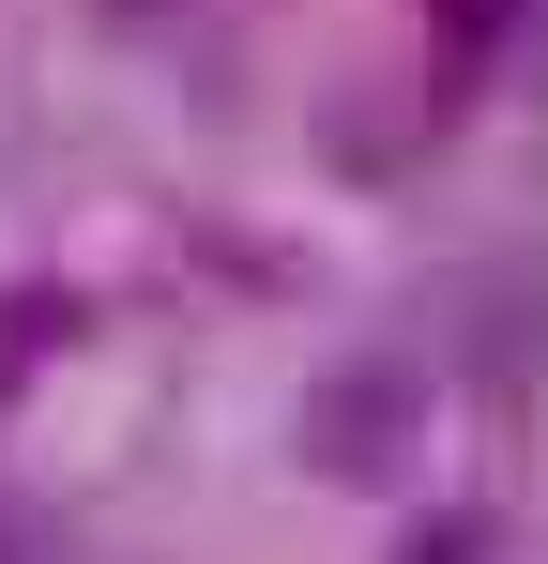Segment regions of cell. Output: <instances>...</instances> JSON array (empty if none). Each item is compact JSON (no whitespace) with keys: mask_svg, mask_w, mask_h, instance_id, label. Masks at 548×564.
I'll list each match as a JSON object with an SVG mask.
<instances>
[{"mask_svg":"<svg viewBox=\"0 0 548 564\" xmlns=\"http://www.w3.org/2000/svg\"><path fill=\"white\" fill-rule=\"evenodd\" d=\"M412 443H427V367H412V351H351V367H320V397H305V473L381 488Z\"/></svg>","mask_w":548,"mask_h":564,"instance_id":"obj_1","label":"cell"},{"mask_svg":"<svg viewBox=\"0 0 548 564\" xmlns=\"http://www.w3.org/2000/svg\"><path fill=\"white\" fill-rule=\"evenodd\" d=\"M396 564H503V519H487V503H427V519L396 534Z\"/></svg>","mask_w":548,"mask_h":564,"instance_id":"obj_2","label":"cell"},{"mask_svg":"<svg viewBox=\"0 0 548 564\" xmlns=\"http://www.w3.org/2000/svg\"><path fill=\"white\" fill-rule=\"evenodd\" d=\"M46 336H62V305H0V397L31 381V351H46Z\"/></svg>","mask_w":548,"mask_h":564,"instance_id":"obj_3","label":"cell"}]
</instances>
